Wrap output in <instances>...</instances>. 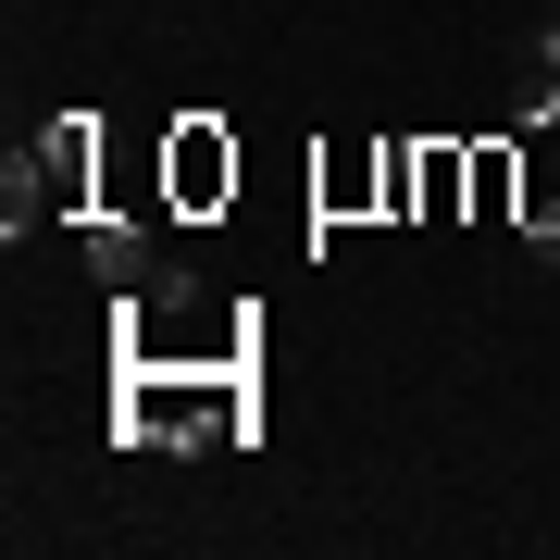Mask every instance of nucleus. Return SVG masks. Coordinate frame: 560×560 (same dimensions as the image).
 I'll return each mask as SVG.
<instances>
[{"label":"nucleus","instance_id":"nucleus-1","mask_svg":"<svg viewBox=\"0 0 560 560\" xmlns=\"http://www.w3.org/2000/svg\"><path fill=\"white\" fill-rule=\"evenodd\" d=\"M249 361H125L113 374V448H249Z\"/></svg>","mask_w":560,"mask_h":560},{"label":"nucleus","instance_id":"nucleus-2","mask_svg":"<svg viewBox=\"0 0 560 560\" xmlns=\"http://www.w3.org/2000/svg\"><path fill=\"white\" fill-rule=\"evenodd\" d=\"M237 175L249 162H237V138H224V113H175L162 125V212L175 224H212L224 200H237Z\"/></svg>","mask_w":560,"mask_h":560},{"label":"nucleus","instance_id":"nucleus-3","mask_svg":"<svg viewBox=\"0 0 560 560\" xmlns=\"http://www.w3.org/2000/svg\"><path fill=\"white\" fill-rule=\"evenodd\" d=\"M312 212L324 224H386V138H337L312 162Z\"/></svg>","mask_w":560,"mask_h":560},{"label":"nucleus","instance_id":"nucleus-4","mask_svg":"<svg viewBox=\"0 0 560 560\" xmlns=\"http://www.w3.org/2000/svg\"><path fill=\"white\" fill-rule=\"evenodd\" d=\"M101 162H113L101 113H50V125H38V175H50L62 212H101Z\"/></svg>","mask_w":560,"mask_h":560},{"label":"nucleus","instance_id":"nucleus-5","mask_svg":"<svg viewBox=\"0 0 560 560\" xmlns=\"http://www.w3.org/2000/svg\"><path fill=\"white\" fill-rule=\"evenodd\" d=\"M88 275H101L113 300H125V287H150V275H162L150 224H138V212H88Z\"/></svg>","mask_w":560,"mask_h":560},{"label":"nucleus","instance_id":"nucleus-6","mask_svg":"<svg viewBox=\"0 0 560 560\" xmlns=\"http://www.w3.org/2000/svg\"><path fill=\"white\" fill-rule=\"evenodd\" d=\"M474 150V224H523V138H460Z\"/></svg>","mask_w":560,"mask_h":560},{"label":"nucleus","instance_id":"nucleus-7","mask_svg":"<svg viewBox=\"0 0 560 560\" xmlns=\"http://www.w3.org/2000/svg\"><path fill=\"white\" fill-rule=\"evenodd\" d=\"M411 224H474V150L460 138H423V212Z\"/></svg>","mask_w":560,"mask_h":560},{"label":"nucleus","instance_id":"nucleus-8","mask_svg":"<svg viewBox=\"0 0 560 560\" xmlns=\"http://www.w3.org/2000/svg\"><path fill=\"white\" fill-rule=\"evenodd\" d=\"M50 212H62V200H50V175H38V150H13V162H0V249H25V237H38Z\"/></svg>","mask_w":560,"mask_h":560},{"label":"nucleus","instance_id":"nucleus-9","mask_svg":"<svg viewBox=\"0 0 560 560\" xmlns=\"http://www.w3.org/2000/svg\"><path fill=\"white\" fill-rule=\"evenodd\" d=\"M423 212V138H386V224Z\"/></svg>","mask_w":560,"mask_h":560},{"label":"nucleus","instance_id":"nucleus-10","mask_svg":"<svg viewBox=\"0 0 560 560\" xmlns=\"http://www.w3.org/2000/svg\"><path fill=\"white\" fill-rule=\"evenodd\" d=\"M523 249H536L548 275H560V200H536V212H523Z\"/></svg>","mask_w":560,"mask_h":560},{"label":"nucleus","instance_id":"nucleus-11","mask_svg":"<svg viewBox=\"0 0 560 560\" xmlns=\"http://www.w3.org/2000/svg\"><path fill=\"white\" fill-rule=\"evenodd\" d=\"M548 38H560V0H548Z\"/></svg>","mask_w":560,"mask_h":560}]
</instances>
